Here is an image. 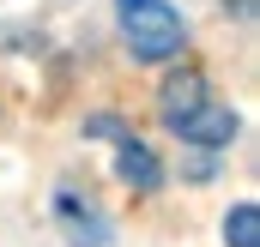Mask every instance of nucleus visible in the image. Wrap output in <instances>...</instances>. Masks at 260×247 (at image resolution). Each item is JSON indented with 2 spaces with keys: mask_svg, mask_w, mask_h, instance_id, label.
<instances>
[{
  "mask_svg": "<svg viewBox=\"0 0 260 247\" xmlns=\"http://www.w3.org/2000/svg\"><path fill=\"white\" fill-rule=\"evenodd\" d=\"M121 30H127L133 61H170V55H182V43H188L182 12H176V6H164V0L127 6V12H121Z\"/></svg>",
  "mask_w": 260,
  "mask_h": 247,
  "instance_id": "f257e3e1",
  "label": "nucleus"
},
{
  "mask_svg": "<svg viewBox=\"0 0 260 247\" xmlns=\"http://www.w3.org/2000/svg\"><path fill=\"white\" fill-rule=\"evenodd\" d=\"M200 103H206V78H200V72H170L164 91H157V115H164V127H182Z\"/></svg>",
  "mask_w": 260,
  "mask_h": 247,
  "instance_id": "f03ea898",
  "label": "nucleus"
},
{
  "mask_svg": "<svg viewBox=\"0 0 260 247\" xmlns=\"http://www.w3.org/2000/svg\"><path fill=\"white\" fill-rule=\"evenodd\" d=\"M176 139H188V145H206V151H218V145H230V139H236V115H230V109H218V103H200L194 115L176 127Z\"/></svg>",
  "mask_w": 260,
  "mask_h": 247,
  "instance_id": "7ed1b4c3",
  "label": "nucleus"
},
{
  "mask_svg": "<svg viewBox=\"0 0 260 247\" xmlns=\"http://www.w3.org/2000/svg\"><path fill=\"white\" fill-rule=\"evenodd\" d=\"M115 145H121V157H115V169H121V181L127 187H139V193H151V187L164 181V169H157V157H151V151H145V145H139V139H115Z\"/></svg>",
  "mask_w": 260,
  "mask_h": 247,
  "instance_id": "20e7f679",
  "label": "nucleus"
},
{
  "mask_svg": "<svg viewBox=\"0 0 260 247\" xmlns=\"http://www.w3.org/2000/svg\"><path fill=\"white\" fill-rule=\"evenodd\" d=\"M55 211H61L67 223H73V229H67V235H73V247H103V241H109V229H103V217H97L91 205L79 211V199H73V193H61V199H55Z\"/></svg>",
  "mask_w": 260,
  "mask_h": 247,
  "instance_id": "39448f33",
  "label": "nucleus"
},
{
  "mask_svg": "<svg viewBox=\"0 0 260 247\" xmlns=\"http://www.w3.org/2000/svg\"><path fill=\"white\" fill-rule=\"evenodd\" d=\"M224 241L230 247H260V211L254 205H236V211L224 217Z\"/></svg>",
  "mask_w": 260,
  "mask_h": 247,
  "instance_id": "423d86ee",
  "label": "nucleus"
},
{
  "mask_svg": "<svg viewBox=\"0 0 260 247\" xmlns=\"http://www.w3.org/2000/svg\"><path fill=\"white\" fill-rule=\"evenodd\" d=\"M85 127H91L97 139H127V127L115 121V115H97V121H85Z\"/></svg>",
  "mask_w": 260,
  "mask_h": 247,
  "instance_id": "0eeeda50",
  "label": "nucleus"
},
{
  "mask_svg": "<svg viewBox=\"0 0 260 247\" xmlns=\"http://www.w3.org/2000/svg\"><path fill=\"white\" fill-rule=\"evenodd\" d=\"M127 6H145V0H121V12H127Z\"/></svg>",
  "mask_w": 260,
  "mask_h": 247,
  "instance_id": "6e6552de",
  "label": "nucleus"
}]
</instances>
